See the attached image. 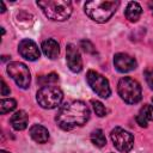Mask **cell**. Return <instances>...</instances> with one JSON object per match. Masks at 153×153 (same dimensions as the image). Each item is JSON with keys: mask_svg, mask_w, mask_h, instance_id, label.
I'll list each match as a JSON object with an SVG mask.
<instances>
[{"mask_svg": "<svg viewBox=\"0 0 153 153\" xmlns=\"http://www.w3.org/2000/svg\"><path fill=\"white\" fill-rule=\"evenodd\" d=\"M42 50L44 53V55L51 60L56 59L60 54V47H59V43L53 39V38H48L45 41L42 42Z\"/></svg>", "mask_w": 153, "mask_h": 153, "instance_id": "14", "label": "cell"}, {"mask_svg": "<svg viewBox=\"0 0 153 153\" xmlns=\"http://www.w3.org/2000/svg\"><path fill=\"white\" fill-rule=\"evenodd\" d=\"M136 122H137V124H139L140 127H145V128L147 127V123H148V122H147L145 118H142L140 115L136 116Z\"/></svg>", "mask_w": 153, "mask_h": 153, "instance_id": "24", "label": "cell"}, {"mask_svg": "<svg viewBox=\"0 0 153 153\" xmlns=\"http://www.w3.org/2000/svg\"><path fill=\"white\" fill-rule=\"evenodd\" d=\"M117 92L120 97L128 104H136L141 100L142 97L140 84L129 76H124L120 79L117 85Z\"/></svg>", "mask_w": 153, "mask_h": 153, "instance_id": "4", "label": "cell"}, {"mask_svg": "<svg viewBox=\"0 0 153 153\" xmlns=\"http://www.w3.org/2000/svg\"><path fill=\"white\" fill-rule=\"evenodd\" d=\"M7 94H10V88L7 87L5 80L2 79L1 80V96H7Z\"/></svg>", "mask_w": 153, "mask_h": 153, "instance_id": "23", "label": "cell"}, {"mask_svg": "<svg viewBox=\"0 0 153 153\" xmlns=\"http://www.w3.org/2000/svg\"><path fill=\"white\" fill-rule=\"evenodd\" d=\"M0 153H8V152H6V151H1Z\"/></svg>", "mask_w": 153, "mask_h": 153, "instance_id": "25", "label": "cell"}, {"mask_svg": "<svg viewBox=\"0 0 153 153\" xmlns=\"http://www.w3.org/2000/svg\"><path fill=\"white\" fill-rule=\"evenodd\" d=\"M120 6L118 1H105V0H93L85 4V13L88 18L97 23L108 22Z\"/></svg>", "mask_w": 153, "mask_h": 153, "instance_id": "2", "label": "cell"}, {"mask_svg": "<svg viewBox=\"0 0 153 153\" xmlns=\"http://www.w3.org/2000/svg\"><path fill=\"white\" fill-rule=\"evenodd\" d=\"M152 102H153V98H152Z\"/></svg>", "mask_w": 153, "mask_h": 153, "instance_id": "26", "label": "cell"}, {"mask_svg": "<svg viewBox=\"0 0 153 153\" xmlns=\"http://www.w3.org/2000/svg\"><path fill=\"white\" fill-rule=\"evenodd\" d=\"M114 65L115 68L121 72V73H128L131 72L136 68V61L133 56L124 54V53H118L114 56Z\"/></svg>", "mask_w": 153, "mask_h": 153, "instance_id": "10", "label": "cell"}, {"mask_svg": "<svg viewBox=\"0 0 153 153\" xmlns=\"http://www.w3.org/2000/svg\"><path fill=\"white\" fill-rule=\"evenodd\" d=\"M86 81L88 86L102 98H109L111 94V88L109 81L105 76L97 73L96 71H88L86 74Z\"/></svg>", "mask_w": 153, "mask_h": 153, "instance_id": "7", "label": "cell"}, {"mask_svg": "<svg viewBox=\"0 0 153 153\" xmlns=\"http://www.w3.org/2000/svg\"><path fill=\"white\" fill-rule=\"evenodd\" d=\"M91 104H92V108L98 117H104L106 115V108L103 105V103H100L99 100H92Z\"/></svg>", "mask_w": 153, "mask_h": 153, "instance_id": "20", "label": "cell"}, {"mask_svg": "<svg viewBox=\"0 0 153 153\" xmlns=\"http://www.w3.org/2000/svg\"><path fill=\"white\" fill-rule=\"evenodd\" d=\"M66 61H67V66L68 68L73 72V73H79L82 69V60H81V55L78 50V48L69 43L66 47Z\"/></svg>", "mask_w": 153, "mask_h": 153, "instance_id": "9", "label": "cell"}, {"mask_svg": "<svg viewBox=\"0 0 153 153\" xmlns=\"http://www.w3.org/2000/svg\"><path fill=\"white\" fill-rule=\"evenodd\" d=\"M17 106V102L12 98H7V99H1L0 102V114L5 115L12 110H14Z\"/></svg>", "mask_w": 153, "mask_h": 153, "instance_id": "17", "label": "cell"}, {"mask_svg": "<svg viewBox=\"0 0 153 153\" xmlns=\"http://www.w3.org/2000/svg\"><path fill=\"white\" fill-rule=\"evenodd\" d=\"M111 141L114 143V146L116 147V149H118L122 153H128L131 151L133 146H134V136L124 130L121 127H116L111 130L110 134Z\"/></svg>", "mask_w": 153, "mask_h": 153, "instance_id": "8", "label": "cell"}, {"mask_svg": "<svg viewBox=\"0 0 153 153\" xmlns=\"http://www.w3.org/2000/svg\"><path fill=\"white\" fill-rule=\"evenodd\" d=\"M7 74L14 80V82L20 87V88H27L30 86L31 76H30V71L26 67L25 63L23 62H11L7 65Z\"/></svg>", "mask_w": 153, "mask_h": 153, "instance_id": "6", "label": "cell"}, {"mask_svg": "<svg viewBox=\"0 0 153 153\" xmlns=\"http://www.w3.org/2000/svg\"><path fill=\"white\" fill-rule=\"evenodd\" d=\"M139 115H140L142 118H145L147 122H148V121H153V106L149 105V104H145V105L140 109Z\"/></svg>", "mask_w": 153, "mask_h": 153, "instance_id": "19", "label": "cell"}, {"mask_svg": "<svg viewBox=\"0 0 153 153\" xmlns=\"http://www.w3.org/2000/svg\"><path fill=\"white\" fill-rule=\"evenodd\" d=\"M37 81H38L39 85H42V86L53 85V84H55L56 81H59V75L55 74V73H50V74H48V75L39 76V78L37 79Z\"/></svg>", "mask_w": 153, "mask_h": 153, "instance_id": "18", "label": "cell"}, {"mask_svg": "<svg viewBox=\"0 0 153 153\" xmlns=\"http://www.w3.org/2000/svg\"><path fill=\"white\" fill-rule=\"evenodd\" d=\"M18 51L24 59H26L29 61H36L41 55L37 44L29 38L20 41V43L18 45Z\"/></svg>", "mask_w": 153, "mask_h": 153, "instance_id": "11", "label": "cell"}, {"mask_svg": "<svg viewBox=\"0 0 153 153\" xmlns=\"http://www.w3.org/2000/svg\"><path fill=\"white\" fill-rule=\"evenodd\" d=\"M27 122H29V117L24 110L16 111L10 120V123L14 130H24L27 127Z\"/></svg>", "mask_w": 153, "mask_h": 153, "instance_id": "12", "label": "cell"}, {"mask_svg": "<svg viewBox=\"0 0 153 153\" xmlns=\"http://www.w3.org/2000/svg\"><path fill=\"white\" fill-rule=\"evenodd\" d=\"M36 99L43 109H55L61 104L63 99V93L60 87L55 85H47L42 86L37 91Z\"/></svg>", "mask_w": 153, "mask_h": 153, "instance_id": "5", "label": "cell"}, {"mask_svg": "<svg viewBox=\"0 0 153 153\" xmlns=\"http://www.w3.org/2000/svg\"><path fill=\"white\" fill-rule=\"evenodd\" d=\"M91 142L97 146V147H104L105 143H106V139H105V135L103 133L102 129H96L91 133Z\"/></svg>", "mask_w": 153, "mask_h": 153, "instance_id": "16", "label": "cell"}, {"mask_svg": "<svg viewBox=\"0 0 153 153\" xmlns=\"http://www.w3.org/2000/svg\"><path fill=\"white\" fill-rule=\"evenodd\" d=\"M141 13H142V8L139 2H135V1L128 2L126 8V18L129 22H133V23L137 22L141 17Z\"/></svg>", "mask_w": 153, "mask_h": 153, "instance_id": "15", "label": "cell"}, {"mask_svg": "<svg viewBox=\"0 0 153 153\" xmlns=\"http://www.w3.org/2000/svg\"><path fill=\"white\" fill-rule=\"evenodd\" d=\"M37 6L45 17L55 22H65L72 14V2L66 0H43L37 1Z\"/></svg>", "mask_w": 153, "mask_h": 153, "instance_id": "3", "label": "cell"}, {"mask_svg": "<svg viewBox=\"0 0 153 153\" xmlns=\"http://www.w3.org/2000/svg\"><path fill=\"white\" fill-rule=\"evenodd\" d=\"M80 47H81L82 50L86 51V53H91V54H94V53H96L94 47H93V44H92L90 41H86V39L80 41Z\"/></svg>", "mask_w": 153, "mask_h": 153, "instance_id": "21", "label": "cell"}, {"mask_svg": "<svg viewBox=\"0 0 153 153\" xmlns=\"http://www.w3.org/2000/svg\"><path fill=\"white\" fill-rule=\"evenodd\" d=\"M90 118V109L81 100H72L63 104L55 117L57 126L63 130L81 127Z\"/></svg>", "mask_w": 153, "mask_h": 153, "instance_id": "1", "label": "cell"}, {"mask_svg": "<svg viewBox=\"0 0 153 153\" xmlns=\"http://www.w3.org/2000/svg\"><path fill=\"white\" fill-rule=\"evenodd\" d=\"M29 133H30L31 139L35 142H37V143H45L48 141V139H49V131H48V129L45 127L41 126V124H33L30 128Z\"/></svg>", "mask_w": 153, "mask_h": 153, "instance_id": "13", "label": "cell"}, {"mask_svg": "<svg viewBox=\"0 0 153 153\" xmlns=\"http://www.w3.org/2000/svg\"><path fill=\"white\" fill-rule=\"evenodd\" d=\"M145 76H146V81H147L149 88L153 90V69H148V71H146Z\"/></svg>", "mask_w": 153, "mask_h": 153, "instance_id": "22", "label": "cell"}]
</instances>
